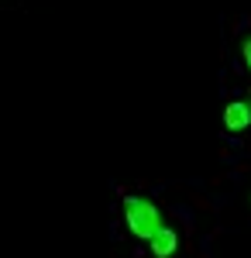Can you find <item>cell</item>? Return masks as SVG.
<instances>
[{
	"label": "cell",
	"instance_id": "obj_1",
	"mask_svg": "<svg viewBox=\"0 0 251 258\" xmlns=\"http://www.w3.org/2000/svg\"><path fill=\"white\" fill-rule=\"evenodd\" d=\"M124 227H128V234L138 241H152L158 234V227H162V210H158V203L148 197H135V193H128L124 197Z\"/></svg>",
	"mask_w": 251,
	"mask_h": 258
},
{
	"label": "cell",
	"instance_id": "obj_2",
	"mask_svg": "<svg viewBox=\"0 0 251 258\" xmlns=\"http://www.w3.org/2000/svg\"><path fill=\"white\" fill-rule=\"evenodd\" d=\"M224 127L227 131H248L251 127V100H231L224 107Z\"/></svg>",
	"mask_w": 251,
	"mask_h": 258
},
{
	"label": "cell",
	"instance_id": "obj_3",
	"mask_svg": "<svg viewBox=\"0 0 251 258\" xmlns=\"http://www.w3.org/2000/svg\"><path fill=\"white\" fill-rule=\"evenodd\" d=\"M148 248H152L155 258H172L175 251H179V234H175V227L162 224V227H158V234L148 241Z\"/></svg>",
	"mask_w": 251,
	"mask_h": 258
},
{
	"label": "cell",
	"instance_id": "obj_4",
	"mask_svg": "<svg viewBox=\"0 0 251 258\" xmlns=\"http://www.w3.org/2000/svg\"><path fill=\"white\" fill-rule=\"evenodd\" d=\"M241 59H244V66H248V73H251V35L241 41Z\"/></svg>",
	"mask_w": 251,
	"mask_h": 258
},
{
	"label": "cell",
	"instance_id": "obj_5",
	"mask_svg": "<svg viewBox=\"0 0 251 258\" xmlns=\"http://www.w3.org/2000/svg\"><path fill=\"white\" fill-rule=\"evenodd\" d=\"M248 203H251V193H248Z\"/></svg>",
	"mask_w": 251,
	"mask_h": 258
},
{
	"label": "cell",
	"instance_id": "obj_6",
	"mask_svg": "<svg viewBox=\"0 0 251 258\" xmlns=\"http://www.w3.org/2000/svg\"><path fill=\"white\" fill-rule=\"evenodd\" d=\"M248 100H251V93H248Z\"/></svg>",
	"mask_w": 251,
	"mask_h": 258
}]
</instances>
